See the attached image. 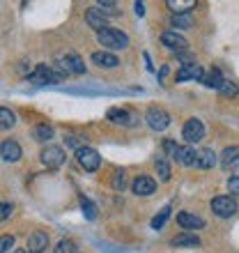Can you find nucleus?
Here are the masks:
<instances>
[{"label": "nucleus", "instance_id": "f257e3e1", "mask_svg": "<svg viewBox=\"0 0 239 253\" xmlns=\"http://www.w3.org/2000/svg\"><path fill=\"white\" fill-rule=\"evenodd\" d=\"M28 81L35 85H48V83H62L65 74L55 65H37L33 74H28Z\"/></svg>", "mask_w": 239, "mask_h": 253}, {"label": "nucleus", "instance_id": "f03ea898", "mask_svg": "<svg viewBox=\"0 0 239 253\" xmlns=\"http://www.w3.org/2000/svg\"><path fill=\"white\" fill-rule=\"evenodd\" d=\"M97 40H99V44L106 46L108 51H122V48L129 46L126 33L118 30V28H104L101 33H97Z\"/></svg>", "mask_w": 239, "mask_h": 253}, {"label": "nucleus", "instance_id": "7ed1b4c3", "mask_svg": "<svg viewBox=\"0 0 239 253\" xmlns=\"http://www.w3.org/2000/svg\"><path fill=\"white\" fill-rule=\"evenodd\" d=\"M55 67H58L60 72L65 74V76H79V74H85V62L80 58L79 53H74V51H67L65 55H60L58 60H55Z\"/></svg>", "mask_w": 239, "mask_h": 253}, {"label": "nucleus", "instance_id": "20e7f679", "mask_svg": "<svg viewBox=\"0 0 239 253\" xmlns=\"http://www.w3.org/2000/svg\"><path fill=\"white\" fill-rule=\"evenodd\" d=\"M239 210L237 205V198L235 196H216V198L212 200V212L219 216V219H230V216H235Z\"/></svg>", "mask_w": 239, "mask_h": 253}, {"label": "nucleus", "instance_id": "39448f33", "mask_svg": "<svg viewBox=\"0 0 239 253\" xmlns=\"http://www.w3.org/2000/svg\"><path fill=\"white\" fill-rule=\"evenodd\" d=\"M76 159H79L80 168L83 170H87V173H94L97 168L101 166V157L99 152L94 150V147H80V150H76Z\"/></svg>", "mask_w": 239, "mask_h": 253}, {"label": "nucleus", "instance_id": "423d86ee", "mask_svg": "<svg viewBox=\"0 0 239 253\" xmlns=\"http://www.w3.org/2000/svg\"><path fill=\"white\" fill-rule=\"evenodd\" d=\"M182 138L193 145V143H200V140L205 138V125L198 120V118H191V120H186L184 126H182Z\"/></svg>", "mask_w": 239, "mask_h": 253}, {"label": "nucleus", "instance_id": "0eeeda50", "mask_svg": "<svg viewBox=\"0 0 239 253\" xmlns=\"http://www.w3.org/2000/svg\"><path fill=\"white\" fill-rule=\"evenodd\" d=\"M145 120H147V125H150V129H154V131H163V129L170 126V115L159 106L150 108V111L145 113Z\"/></svg>", "mask_w": 239, "mask_h": 253}, {"label": "nucleus", "instance_id": "6e6552de", "mask_svg": "<svg viewBox=\"0 0 239 253\" xmlns=\"http://www.w3.org/2000/svg\"><path fill=\"white\" fill-rule=\"evenodd\" d=\"M40 157H41V164H44L46 168H60L67 161L65 150L58 147V145H46L44 150H41Z\"/></svg>", "mask_w": 239, "mask_h": 253}, {"label": "nucleus", "instance_id": "1a4fd4ad", "mask_svg": "<svg viewBox=\"0 0 239 253\" xmlns=\"http://www.w3.org/2000/svg\"><path fill=\"white\" fill-rule=\"evenodd\" d=\"M161 44L166 48H170V51H175V53H182V51L189 48V42L179 33H175V30H166V33L161 35Z\"/></svg>", "mask_w": 239, "mask_h": 253}, {"label": "nucleus", "instance_id": "9d476101", "mask_svg": "<svg viewBox=\"0 0 239 253\" xmlns=\"http://www.w3.org/2000/svg\"><path fill=\"white\" fill-rule=\"evenodd\" d=\"M202 79H205V69L200 65H196V62L182 65L179 72L175 74V81H177V83H184V81H202Z\"/></svg>", "mask_w": 239, "mask_h": 253}, {"label": "nucleus", "instance_id": "9b49d317", "mask_svg": "<svg viewBox=\"0 0 239 253\" xmlns=\"http://www.w3.org/2000/svg\"><path fill=\"white\" fill-rule=\"evenodd\" d=\"M131 191L136 193V196H152L154 191H157V180L154 177H150V175H138L136 180L131 182Z\"/></svg>", "mask_w": 239, "mask_h": 253}, {"label": "nucleus", "instance_id": "f8f14e48", "mask_svg": "<svg viewBox=\"0 0 239 253\" xmlns=\"http://www.w3.org/2000/svg\"><path fill=\"white\" fill-rule=\"evenodd\" d=\"M0 157H2L7 164H14V161H19L21 157H23V150H21V145L16 140L7 138V140H2V145H0Z\"/></svg>", "mask_w": 239, "mask_h": 253}, {"label": "nucleus", "instance_id": "ddd939ff", "mask_svg": "<svg viewBox=\"0 0 239 253\" xmlns=\"http://www.w3.org/2000/svg\"><path fill=\"white\" fill-rule=\"evenodd\" d=\"M106 118L113 122V125H122V126H131L133 122H136V115L129 113V111H124V108H118V106L108 108Z\"/></svg>", "mask_w": 239, "mask_h": 253}, {"label": "nucleus", "instance_id": "4468645a", "mask_svg": "<svg viewBox=\"0 0 239 253\" xmlns=\"http://www.w3.org/2000/svg\"><path fill=\"white\" fill-rule=\"evenodd\" d=\"M48 249V235L41 233V230H35L30 237H28V253H44Z\"/></svg>", "mask_w": 239, "mask_h": 253}, {"label": "nucleus", "instance_id": "2eb2a0df", "mask_svg": "<svg viewBox=\"0 0 239 253\" xmlns=\"http://www.w3.org/2000/svg\"><path fill=\"white\" fill-rule=\"evenodd\" d=\"M177 223L184 228V230H200V228H205V219L193 212H179Z\"/></svg>", "mask_w": 239, "mask_h": 253}, {"label": "nucleus", "instance_id": "dca6fc26", "mask_svg": "<svg viewBox=\"0 0 239 253\" xmlns=\"http://www.w3.org/2000/svg\"><path fill=\"white\" fill-rule=\"evenodd\" d=\"M92 62L99 67V69H115V67L120 65L118 55L108 53V51H94V53H92Z\"/></svg>", "mask_w": 239, "mask_h": 253}, {"label": "nucleus", "instance_id": "f3484780", "mask_svg": "<svg viewBox=\"0 0 239 253\" xmlns=\"http://www.w3.org/2000/svg\"><path fill=\"white\" fill-rule=\"evenodd\" d=\"M221 166L226 168V170H235V168H239V147L237 145H230L226 147L223 152H221Z\"/></svg>", "mask_w": 239, "mask_h": 253}, {"label": "nucleus", "instance_id": "a211bd4d", "mask_svg": "<svg viewBox=\"0 0 239 253\" xmlns=\"http://www.w3.org/2000/svg\"><path fill=\"white\" fill-rule=\"evenodd\" d=\"M216 152L212 147H205V150H198V157H196V168H202V170H209V168L216 166Z\"/></svg>", "mask_w": 239, "mask_h": 253}, {"label": "nucleus", "instance_id": "6ab92c4d", "mask_svg": "<svg viewBox=\"0 0 239 253\" xmlns=\"http://www.w3.org/2000/svg\"><path fill=\"white\" fill-rule=\"evenodd\" d=\"M85 21H87V26L90 28H94L97 33H101L104 28H108V21H106V16L97 9V7H90L85 12Z\"/></svg>", "mask_w": 239, "mask_h": 253}, {"label": "nucleus", "instance_id": "aec40b11", "mask_svg": "<svg viewBox=\"0 0 239 253\" xmlns=\"http://www.w3.org/2000/svg\"><path fill=\"white\" fill-rule=\"evenodd\" d=\"M196 157H198V150H193V145H186V147H177L175 161L182 164V166H196Z\"/></svg>", "mask_w": 239, "mask_h": 253}, {"label": "nucleus", "instance_id": "412c9836", "mask_svg": "<svg viewBox=\"0 0 239 253\" xmlns=\"http://www.w3.org/2000/svg\"><path fill=\"white\" fill-rule=\"evenodd\" d=\"M223 81H226V79H223V74H221L216 67H212V69L205 74V79L200 81V83H202L205 87H212V90H221Z\"/></svg>", "mask_w": 239, "mask_h": 253}, {"label": "nucleus", "instance_id": "4be33fe9", "mask_svg": "<svg viewBox=\"0 0 239 253\" xmlns=\"http://www.w3.org/2000/svg\"><path fill=\"white\" fill-rule=\"evenodd\" d=\"M198 244H200L198 235L193 233H179L170 240V247H198Z\"/></svg>", "mask_w": 239, "mask_h": 253}, {"label": "nucleus", "instance_id": "5701e85b", "mask_svg": "<svg viewBox=\"0 0 239 253\" xmlns=\"http://www.w3.org/2000/svg\"><path fill=\"white\" fill-rule=\"evenodd\" d=\"M173 14H191V9L196 7V0H168L166 2Z\"/></svg>", "mask_w": 239, "mask_h": 253}, {"label": "nucleus", "instance_id": "b1692460", "mask_svg": "<svg viewBox=\"0 0 239 253\" xmlns=\"http://www.w3.org/2000/svg\"><path fill=\"white\" fill-rule=\"evenodd\" d=\"M154 168H157V175H159L161 182H170V164H168V157H157V159H154Z\"/></svg>", "mask_w": 239, "mask_h": 253}, {"label": "nucleus", "instance_id": "393cba45", "mask_svg": "<svg viewBox=\"0 0 239 253\" xmlns=\"http://www.w3.org/2000/svg\"><path fill=\"white\" fill-rule=\"evenodd\" d=\"M14 125H16V115L9 108L0 106V131H9Z\"/></svg>", "mask_w": 239, "mask_h": 253}, {"label": "nucleus", "instance_id": "a878e982", "mask_svg": "<svg viewBox=\"0 0 239 253\" xmlns=\"http://www.w3.org/2000/svg\"><path fill=\"white\" fill-rule=\"evenodd\" d=\"M33 138L40 140V143H46V140L53 138V129H51L48 125H37L33 129Z\"/></svg>", "mask_w": 239, "mask_h": 253}, {"label": "nucleus", "instance_id": "bb28decb", "mask_svg": "<svg viewBox=\"0 0 239 253\" xmlns=\"http://www.w3.org/2000/svg\"><path fill=\"white\" fill-rule=\"evenodd\" d=\"M79 203H80V210H83V214H85V219H94V216H97V207H94V203L90 198H85V196L80 193Z\"/></svg>", "mask_w": 239, "mask_h": 253}, {"label": "nucleus", "instance_id": "cd10ccee", "mask_svg": "<svg viewBox=\"0 0 239 253\" xmlns=\"http://www.w3.org/2000/svg\"><path fill=\"white\" fill-rule=\"evenodd\" d=\"M53 253H79V247H76L74 240H60L58 244H55Z\"/></svg>", "mask_w": 239, "mask_h": 253}, {"label": "nucleus", "instance_id": "c85d7f7f", "mask_svg": "<svg viewBox=\"0 0 239 253\" xmlns=\"http://www.w3.org/2000/svg\"><path fill=\"white\" fill-rule=\"evenodd\" d=\"M170 212H173V207H170V205H166V207H163V210H161L159 214H157V216H154V219H152V228H154V230H159V228H163V223H166V221H168V216H170Z\"/></svg>", "mask_w": 239, "mask_h": 253}, {"label": "nucleus", "instance_id": "c756f323", "mask_svg": "<svg viewBox=\"0 0 239 253\" xmlns=\"http://www.w3.org/2000/svg\"><path fill=\"white\" fill-rule=\"evenodd\" d=\"M173 28H191L193 26V19L191 14H173Z\"/></svg>", "mask_w": 239, "mask_h": 253}, {"label": "nucleus", "instance_id": "7c9ffc66", "mask_svg": "<svg viewBox=\"0 0 239 253\" xmlns=\"http://www.w3.org/2000/svg\"><path fill=\"white\" fill-rule=\"evenodd\" d=\"M223 97H237L239 94V85L235 83V81H223V85H221V90H219Z\"/></svg>", "mask_w": 239, "mask_h": 253}, {"label": "nucleus", "instance_id": "2f4dec72", "mask_svg": "<svg viewBox=\"0 0 239 253\" xmlns=\"http://www.w3.org/2000/svg\"><path fill=\"white\" fill-rule=\"evenodd\" d=\"M111 184H113L115 191H122V189H124V170H115Z\"/></svg>", "mask_w": 239, "mask_h": 253}, {"label": "nucleus", "instance_id": "473e14b6", "mask_svg": "<svg viewBox=\"0 0 239 253\" xmlns=\"http://www.w3.org/2000/svg\"><path fill=\"white\" fill-rule=\"evenodd\" d=\"M12 210H14L12 203H0V223H2V221H7L9 216H12Z\"/></svg>", "mask_w": 239, "mask_h": 253}, {"label": "nucleus", "instance_id": "72a5a7b5", "mask_svg": "<svg viewBox=\"0 0 239 253\" xmlns=\"http://www.w3.org/2000/svg\"><path fill=\"white\" fill-rule=\"evenodd\" d=\"M97 9H99L104 16H108V14L118 12V5H115V2H99V5H97Z\"/></svg>", "mask_w": 239, "mask_h": 253}, {"label": "nucleus", "instance_id": "f704fd0d", "mask_svg": "<svg viewBox=\"0 0 239 253\" xmlns=\"http://www.w3.org/2000/svg\"><path fill=\"white\" fill-rule=\"evenodd\" d=\"M12 247H14V237L12 235H2L0 237V253H7Z\"/></svg>", "mask_w": 239, "mask_h": 253}, {"label": "nucleus", "instance_id": "c9c22d12", "mask_svg": "<svg viewBox=\"0 0 239 253\" xmlns=\"http://www.w3.org/2000/svg\"><path fill=\"white\" fill-rule=\"evenodd\" d=\"M177 143H175V140H170V138H168V140H163V150H166V154H168V157H170V159H175V154H177Z\"/></svg>", "mask_w": 239, "mask_h": 253}, {"label": "nucleus", "instance_id": "e433bc0d", "mask_svg": "<svg viewBox=\"0 0 239 253\" xmlns=\"http://www.w3.org/2000/svg\"><path fill=\"white\" fill-rule=\"evenodd\" d=\"M228 191H230V196H237L239 193V175H230V180H228Z\"/></svg>", "mask_w": 239, "mask_h": 253}, {"label": "nucleus", "instance_id": "4c0bfd02", "mask_svg": "<svg viewBox=\"0 0 239 253\" xmlns=\"http://www.w3.org/2000/svg\"><path fill=\"white\" fill-rule=\"evenodd\" d=\"M133 12L138 14V16H143V14H145V5H143V2H136V5H133Z\"/></svg>", "mask_w": 239, "mask_h": 253}, {"label": "nucleus", "instance_id": "58836bf2", "mask_svg": "<svg viewBox=\"0 0 239 253\" xmlns=\"http://www.w3.org/2000/svg\"><path fill=\"white\" fill-rule=\"evenodd\" d=\"M166 74H168V67L163 65V67H161V72H159V79H163V76H166Z\"/></svg>", "mask_w": 239, "mask_h": 253}, {"label": "nucleus", "instance_id": "ea45409f", "mask_svg": "<svg viewBox=\"0 0 239 253\" xmlns=\"http://www.w3.org/2000/svg\"><path fill=\"white\" fill-rule=\"evenodd\" d=\"M14 253H28V251H26V249H16V251H14Z\"/></svg>", "mask_w": 239, "mask_h": 253}]
</instances>
